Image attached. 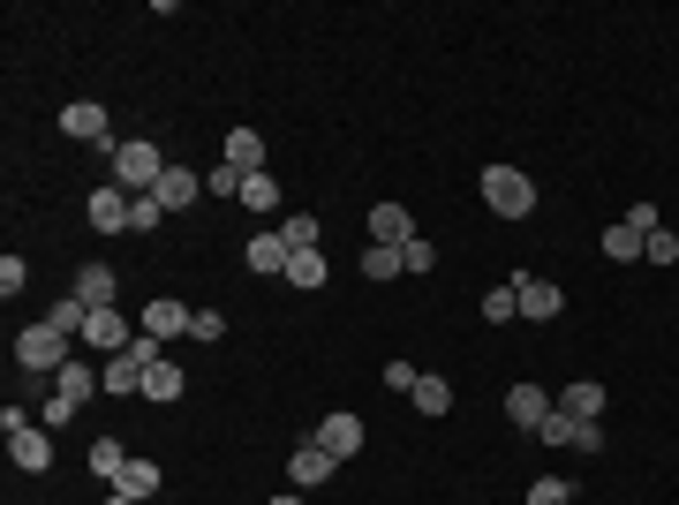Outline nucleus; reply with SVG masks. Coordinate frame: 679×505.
<instances>
[{
    "mask_svg": "<svg viewBox=\"0 0 679 505\" xmlns=\"http://www.w3.org/2000/svg\"><path fill=\"white\" fill-rule=\"evenodd\" d=\"M483 204L499 211V219H529L536 211V181L521 167H483Z\"/></svg>",
    "mask_w": 679,
    "mask_h": 505,
    "instance_id": "4",
    "label": "nucleus"
},
{
    "mask_svg": "<svg viewBox=\"0 0 679 505\" xmlns=\"http://www.w3.org/2000/svg\"><path fill=\"white\" fill-rule=\"evenodd\" d=\"M513 295H521V317H558V287H552V280H536V272H521Z\"/></svg>",
    "mask_w": 679,
    "mask_h": 505,
    "instance_id": "19",
    "label": "nucleus"
},
{
    "mask_svg": "<svg viewBox=\"0 0 679 505\" xmlns=\"http://www.w3.org/2000/svg\"><path fill=\"white\" fill-rule=\"evenodd\" d=\"M61 136H76V144H106V106H98V98L61 106Z\"/></svg>",
    "mask_w": 679,
    "mask_h": 505,
    "instance_id": "11",
    "label": "nucleus"
},
{
    "mask_svg": "<svg viewBox=\"0 0 679 505\" xmlns=\"http://www.w3.org/2000/svg\"><path fill=\"white\" fill-rule=\"evenodd\" d=\"M242 181H250V173L219 159V167H205V197H234V204H242Z\"/></svg>",
    "mask_w": 679,
    "mask_h": 505,
    "instance_id": "29",
    "label": "nucleus"
},
{
    "mask_svg": "<svg viewBox=\"0 0 679 505\" xmlns=\"http://www.w3.org/2000/svg\"><path fill=\"white\" fill-rule=\"evenodd\" d=\"M227 333V317H219V309H197V325H189V339H219Z\"/></svg>",
    "mask_w": 679,
    "mask_h": 505,
    "instance_id": "40",
    "label": "nucleus"
},
{
    "mask_svg": "<svg viewBox=\"0 0 679 505\" xmlns=\"http://www.w3.org/2000/svg\"><path fill=\"white\" fill-rule=\"evenodd\" d=\"M317 445H325L333 461H355V453H363V415H347V408L325 415V422H317Z\"/></svg>",
    "mask_w": 679,
    "mask_h": 505,
    "instance_id": "10",
    "label": "nucleus"
},
{
    "mask_svg": "<svg viewBox=\"0 0 679 505\" xmlns=\"http://www.w3.org/2000/svg\"><path fill=\"white\" fill-rule=\"evenodd\" d=\"M8 453H15L23 475H45V467H53V438H45L39 422H15V430H8Z\"/></svg>",
    "mask_w": 679,
    "mask_h": 505,
    "instance_id": "9",
    "label": "nucleus"
},
{
    "mask_svg": "<svg viewBox=\"0 0 679 505\" xmlns=\"http://www.w3.org/2000/svg\"><path fill=\"white\" fill-rule=\"evenodd\" d=\"M558 408H566L574 422H596V415H604V385H596V378H574V385H558Z\"/></svg>",
    "mask_w": 679,
    "mask_h": 505,
    "instance_id": "18",
    "label": "nucleus"
},
{
    "mask_svg": "<svg viewBox=\"0 0 679 505\" xmlns=\"http://www.w3.org/2000/svg\"><path fill=\"white\" fill-rule=\"evenodd\" d=\"M181 370H174V362H159V370H152V378H144V400H159V408H167V400H181Z\"/></svg>",
    "mask_w": 679,
    "mask_h": 505,
    "instance_id": "30",
    "label": "nucleus"
},
{
    "mask_svg": "<svg viewBox=\"0 0 679 505\" xmlns=\"http://www.w3.org/2000/svg\"><path fill=\"white\" fill-rule=\"evenodd\" d=\"M69 347H76V339H69V333H53V325H23V333H15V362H23L31 378H61V370L76 362Z\"/></svg>",
    "mask_w": 679,
    "mask_h": 505,
    "instance_id": "2",
    "label": "nucleus"
},
{
    "mask_svg": "<svg viewBox=\"0 0 679 505\" xmlns=\"http://www.w3.org/2000/svg\"><path fill=\"white\" fill-rule=\"evenodd\" d=\"M128 339H136V333H128V317H122V309H91V333H84V347H98V355H122Z\"/></svg>",
    "mask_w": 679,
    "mask_h": 505,
    "instance_id": "16",
    "label": "nucleus"
},
{
    "mask_svg": "<svg viewBox=\"0 0 679 505\" xmlns=\"http://www.w3.org/2000/svg\"><path fill=\"white\" fill-rule=\"evenodd\" d=\"M91 392H106V378H98L91 362H69V370L53 378V392H45V422H69V415L91 400Z\"/></svg>",
    "mask_w": 679,
    "mask_h": 505,
    "instance_id": "5",
    "label": "nucleus"
},
{
    "mask_svg": "<svg viewBox=\"0 0 679 505\" xmlns=\"http://www.w3.org/2000/svg\"><path fill=\"white\" fill-rule=\"evenodd\" d=\"M506 317H521V295H513V280L483 295V325H506Z\"/></svg>",
    "mask_w": 679,
    "mask_h": 505,
    "instance_id": "32",
    "label": "nucleus"
},
{
    "mask_svg": "<svg viewBox=\"0 0 679 505\" xmlns=\"http://www.w3.org/2000/svg\"><path fill=\"white\" fill-rule=\"evenodd\" d=\"M227 167H242V173H264V144H257V128H227V151H219Z\"/></svg>",
    "mask_w": 679,
    "mask_h": 505,
    "instance_id": "21",
    "label": "nucleus"
},
{
    "mask_svg": "<svg viewBox=\"0 0 679 505\" xmlns=\"http://www.w3.org/2000/svg\"><path fill=\"white\" fill-rule=\"evenodd\" d=\"M649 234H657V227H635V219L619 211V227H604V256H612V264H635V256L649 250Z\"/></svg>",
    "mask_w": 679,
    "mask_h": 505,
    "instance_id": "14",
    "label": "nucleus"
},
{
    "mask_svg": "<svg viewBox=\"0 0 679 505\" xmlns=\"http://www.w3.org/2000/svg\"><path fill=\"white\" fill-rule=\"evenodd\" d=\"M197 189H205V173H189V167H167V173H159V189H152V197H159L167 211H189V204H197Z\"/></svg>",
    "mask_w": 679,
    "mask_h": 505,
    "instance_id": "17",
    "label": "nucleus"
},
{
    "mask_svg": "<svg viewBox=\"0 0 679 505\" xmlns=\"http://www.w3.org/2000/svg\"><path fill=\"white\" fill-rule=\"evenodd\" d=\"M159 362H167V355H159V339L136 333L122 355H106V370H98V378H106V392H128V400H136V392H144V378H152Z\"/></svg>",
    "mask_w": 679,
    "mask_h": 505,
    "instance_id": "1",
    "label": "nucleus"
},
{
    "mask_svg": "<svg viewBox=\"0 0 679 505\" xmlns=\"http://www.w3.org/2000/svg\"><path fill=\"white\" fill-rule=\"evenodd\" d=\"M288 234H280V227H264V234H257L250 242V272H288Z\"/></svg>",
    "mask_w": 679,
    "mask_h": 505,
    "instance_id": "22",
    "label": "nucleus"
},
{
    "mask_svg": "<svg viewBox=\"0 0 679 505\" xmlns=\"http://www.w3.org/2000/svg\"><path fill=\"white\" fill-rule=\"evenodd\" d=\"M378 385H385V392H416V385H424V370H416V362H385Z\"/></svg>",
    "mask_w": 679,
    "mask_h": 505,
    "instance_id": "34",
    "label": "nucleus"
},
{
    "mask_svg": "<svg viewBox=\"0 0 679 505\" xmlns=\"http://www.w3.org/2000/svg\"><path fill=\"white\" fill-rule=\"evenodd\" d=\"M159 219H167V204H159V197H136V211H128V234H152Z\"/></svg>",
    "mask_w": 679,
    "mask_h": 505,
    "instance_id": "36",
    "label": "nucleus"
},
{
    "mask_svg": "<svg viewBox=\"0 0 679 505\" xmlns=\"http://www.w3.org/2000/svg\"><path fill=\"white\" fill-rule=\"evenodd\" d=\"M288 280H295V287H325V256L295 250V256H288Z\"/></svg>",
    "mask_w": 679,
    "mask_h": 505,
    "instance_id": "31",
    "label": "nucleus"
},
{
    "mask_svg": "<svg viewBox=\"0 0 679 505\" xmlns=\"http://www.w3.org/2000/svg\"><path fill=\"white\" fill-rule=\"evenodd\" d=\"M264 505H310V498H302V491H280V498H264Z\"/></svg>",
    "mask_w": 679,
    "mask_h": 505,
    "instance_id": "41",
    "label": "nucleus"
},
{
    "mask_svg": "<svg viewBox=\"0 0 679 505\" xmlns=\"http://www.w3.org/2000/svg\"><path fill=\"white\" fill-rule=\"evenodd\" d=\"M242 204H250L257 219H272V211H280V181H272V173H250V181H242Z\"/></svg>",
    "mask_w": 679,
    "mask_h": 505,
    "instance_id": "27",
    "label": "nucleus"
},
{
    "mask_svg": "<svg viewBox=\"0 0 679 505\" xmlns=\"http://www.w3.org/2000/svg\"><path fill=\"white\" fill-rule=\"evenodd\" d=\"M400 264H408V272H438V250H430L424 234H416V242H408V250H400Z\"/></svg>",
    "mask_w": 679,
    "mask_h": 505,
    "instance_id": "38",
    "label": "nucleus"
},
{
    "mask_svg": "<svg viewBox=\"0 0 679 505\" xmlns=\"http://www.w3.org/2000/svg\"><path fill=\"white\" fill-rule=\"evenodd\" d=\"M288 475H295V491H325V483L340 475V461L317 445V438H310V445H295V453H288Z\"/></svg>",
    "mask_w": 679,
    "mask_h": 505,
    "instance_id": "8",
    "label": "nucleus"
},
{
    "mask_svg": "<svg viewBox=\"0 0 679 505\" xmlns=\"http://www.w3.org/2000/svg\"><path fill=\"white\" fill-rule=\"evenodd\" d=\"M408 400H416V408H424L430 422H438V415H453V385H446V378H424L416 392H408Z\"/></svg>",
    "mask_w": 679,
    "mask_h": 505,
    "instance_id": "28",
    "label": "nucleus"
},
{
    "mask_svg": "<svg viewBox=\"0 0 679 505\" xmlns=\"http://www.w3.org/2000/svg\"><path fill=\"white\" fill-rule=\"evenodd\" d=\"M506 415H513V430H529V438H536V422L552 415V392H544V385H513V392H506Z\"/></svg>",
    "mask_w": 679,
    "mask_h": 505,
    "instance_id": "12",
    "label": "nucleus"
},
{
    "mask_svg": "<svg viewBox=\"0 0 679 505\" xmlns=\"http://www.w3.org/2000/svg\"><path fill=\"white\" fill-rule=\"evenodd\" d=\"M128 461H136V453H128L122 438H98V445H91V475H98V483H106V491H114V475H122Z\"/></svg>",
    "mask_w": 679,
    "mask_h": 505,
    "instance_id": "23",
    "label": "nucleus"
},
{
    "mask_svg": "<svg viewBox=\"0 0 679 505\" xmlns=\"http://www.w3.org/2000/svg\"><path fill=\"white\" fill-rule=\"evenodd\" d=\"M529 505H574V483L544 475V483H529Z\"/></svg>",
    "mask_w": 679,
    "mask_h": 505,
    "instance_id": "35",
    "label": "nucleus"
},
{
    "mask_svg": "<svg viewBox=\"0 0 679 505\" xmlns=\"http://www.w3.org/2000/svg\"><path fill=\"white\" fill-rule=\"evenodd\" d=\"M280 234H288V250H317V219H310V211L280 219Z\"/></svg>",
    "mask_w": 679,
    "mask_h": 505,
    "instance_id": "33",
    "label": "nucleus"
},
{
    "mask_svg": "<svg viewBox=\"0 0 679 505\" xmlns=\"http://www.w3.org/2000/svg\"><path fill=\"white\" fill-rule=\"evenodd\" d=\"M106 505H136V498H122V491H106Z\"/></svg>",
    "mask_w": 679,
    "mask_h": 505,
    "instance_id": "42",
    "label": "nucleus"
},
{
    "mask_svg": "<svg viewBox=\"0 0 679 505\" xmlns=\"http://www.w3.org/2000/svg\"><path fill=\"white\" fill-rule=\"evenodd\" d=\"M582 438H589V422H574V415L552 400V415L536 422V445H574V453H582Z\"/></svg>",
    "mask_w": 679,
    "mask_h": 505,
    "instance_id": "20",
    "label": "nucleus"
},
{
    "mask_svg": "<svg viewBox=\"0 0 679 505\" xmlns=\"http://www.w3.org/2000/svg\"><path fill=\"white\" fill-rule=\"evenodd\" d=\"M45 325H53V333H69V339H84V333H91V302L61 295L53 309H45Z\"/></svg>",
    "mask_w": 679,
    "mask_h": 505,
    "instance_id": "24",
    "label": "nucleus"
},
{
    "mask_svg": "<svg viewBox=\"0 0 679 505\" xmlns=\"http://www.w3.org/2000/svg\"><path fill=\"white\" fill-rule=\"evenodd\" d=\"M23 280H31V264H23V256H0V295L15 302V295H23Z\"/></svg>",
    "mask_w": 679,
    "mask_h": 505,
    "instance_id": "37",
    "label": "nucleus"
},
{
    "mask_svg": "<svg viewBox=\"0 0 679 505\" xmlns=\"http://www.w3.org/2000/svg\"><path fill=\"white\" fill-rule=\"evenodd\" d=\"M400 272H408V264H400V250H385V242H370V250H363V280H370V287L400 280Z\"/></svg>",
    "mask_w": 679,
    "mask_h": 505,
    "instance_id": "26",
    "label": "nucleus"
},
{
    "mask_svg": "<svg viewBox=\"0 0 679 505\" xmlns=\"http://www.w3.org/2000/svg\"><path fill=\"white\" fill-rule=\"evenodd\" d=\"M128 211H136V197H128V189H114V181H106V189H91L84 219H91V227H98V234H128Z\"/></svg>",
    "mask_w": 679,
    "mask_h": 505,
    "instance_id": "7",
    "label": "nucleus"
},
{
    "mask_svg": "<svg viewBox=\"0 0 679 505\" xmlns=\"http://www.w3.org/2000/svg\"><path fill=\"white\" fill-rule=\"evenodd\" d=\"M641 256H649V264H672V256H679V242L665 234V227H657V234H649V250H641Z\"/></svg>",
    "mask_w": 679,
    "mask_h": 505,
    "instance_id": "39",
    "label": "nucleus"
},
{
    "mask_svg": "<svg viewBox=\"0 0 679 505\" xmlns=\"http://www.w3.org/2000/svg\"><path fill=\"white\" fill-rule=\"evenodd\" d=\"M136 325L167 347V339H181L189 325H197V309H189V302H174V295H159V302H144V317H136Z\"/></svg>",
    "mask_w": 679,
    "mask_h": 505,
    "instance_id": "6",
    "label": "nucleus"
},
{
    "mask_svg": "<svg viewBox=\"0 0 679 505\" xmlns=\"http://www.w3.org/2000/svg\"><path fill=\"white\" fill-rule=\"evenodd\" d=\"M76 302H91V309H114V272H106V264H84V272H76Z\"/></svg>",
    "mask_w": 679,
    "mask_h": 505,
    "instance_id": "25",
    "label": "nucleus"
},
{
    "mask_svg": "<svg viewBox=\"0 0 679 505\" xmlns=\"http://www.w3.org/2000/svg\"><path fill=\"white\" fill-rule=\"evenodd\" d=\"M159 173H167L159 144H144V136L114 144V189H128V197H152V189H159Z\"/></svg>",
    "mask_w": 679,
    "mask_h": 505,
    "instance_id": "3",
    "label": "nucleus"
},
{
    "mask_svg": "<svg viewBox=\"0 0 679 505\" xmlns=\"http://www.w3.org/2000/svg\"><path fill=\"white\" fill-rule=\"evenodd\" d=\"M159 483H167V475H159V461H144V453H136V461H128L122 475H114V491H122V498H136V505H152V498H159Z\"/></svg>",
    "mask_w": 679,
    "mask_h": 505,
    "instance_id": "15",
    "label": "nucleus"
},
{
    "mask_svg": "<svg viewBox=\"0 0 679 505\" xmlns=\"http://www.w3.org/2000/svg\"><path fill=\"white\" fill-rule=\"evenodd\" d=\"M370 242H385V250H408L416 242V219L400 204H370Z\"/></svg>",
    "mask_w": 679,
    "mask_h": 505,
    "instance_id": "13",
    "label": "nucleus"
}]
</instances>
